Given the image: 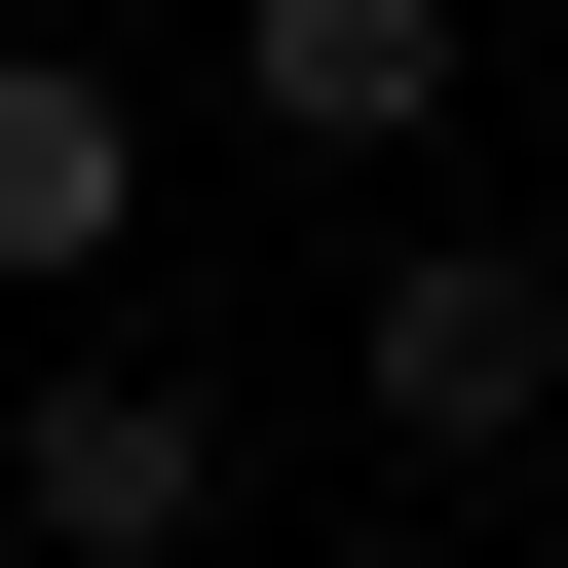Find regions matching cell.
I'll use <instances>...</instances> for the list:
<instances>
[{"label": "cell", "mask_w": 568, "mask_h": 568, "mask_svg": "<svg viewBox=\"0 0 568 568\" xmlns=\"http://www.w3.org/2000/svg\"><path fill=\"white\" fill-rule=\"evenodd\" d=\"M342 379H379V455H568V265L530 227H417L342 304Z\"/></svg>", "instance_id": "6da1fadb"}, {"label": "cell", "mask_w": 568, "mask_h": 568, "mask_svg": "<svg viewBox=\"0 0 568 568\" xmlns=\"http://www.w3.org/2000/svg\"><path fill=\"white\" fill-rule=\"evenodd\" d=\"M0 530H39V568H190V530H227V417H190L152 342H77L39 417H0Z\"/></svg>", "instance_id": "7a4b0ae2"}, {"label": "cell", "mask_w": 568, "mask_h": 568, "mask_svg": "<svg viewBox=\"0 0 568 568\" xmlns=\"http://www.w3.org/2000/svg\"><path fill=\"white\" fill-rule=\"evenodd\" d=\"M227 114L265 152H455V0H227Z\"/></svg>", "instance_id": "3957f363"}, {"label": "cell", "mask_w": 568, "mask_h": 568, "mask_svg": "<svg viewBox=\"0 0 568 568\" xmlns=\"http://www.w3.org/2000/svg\"><path fill=\"white\" fill-rule=\"evenodd\" d=\"M114 227H152V114L77 39H0V304H114Z\"/></svg>", "instance_id": "277c9868"}, {"label": "cell", "mask_w": 568, "mask_h": 568, "mask_svg": "<svg viewBox=\"0 0 568 568\" xmlns=\"http://www.w3.org/2000/svg\"><path fill=\"white\" fill-rule=\"evenodd\" d=\"M0 568H39V530H0Z\"/></svg>", "instance_id": "5b68a950"}]
</instances>
